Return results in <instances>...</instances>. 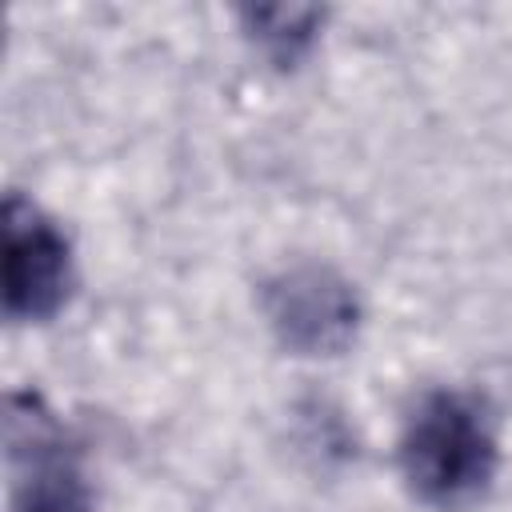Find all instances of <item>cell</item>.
Masks as SVG:
<instances>
[{"label":"cell","instance_id":"1","mask_svg":"<svg viewBox=\"0 0 512 512\" xmlns=\"http://www.w3.org/2000/svg\"><path fill=\"white\" fill-rule=\"evenodd\" d=\"M496 464V432L480 404L460 392H428L400 432V472L412 496L440 512L476 504Z\"/></svg>","mask_w":512,"mask_h":512},{"label":"cell","instance_id":"2","mask_svg":"<svg viewBox=\"0 0 512 512\" xmlns=\"http://www.w3.org/2000/svg\"><path fill=\"white\" fill-rule=\"evenodd\" d=\"M4 316L16 324L52 320L72 292V244L28 196L4 200Z\"/></svg>","mask_w":512,"mask_h":512},{"label":"cell","instance_id":"3","mask_svg":"<svg viewBox=\"0 0 512 512\" xmlns=\"http://www.w3.org/2000/svg\"><path fill=\"white\" fill-rule=\"evenodd\" d=\"M12 512H92L76 456L36 392L8 396Z\"/></svg>","mask_w":512,"mask_h":512},{"label":"cell","instance_id":"4","mask_svg":"<svg viewBox=\"0 0 512 512\" xmlns=\"http://www.w3.org/2000/svg\"><path fill=\"white\" fill-rule=\"evenodd\" d=\"M264 316L284 348L300 356H332L352 344L360 304L344 276L320 264H300L264 284Z\"/></svg>","mask_w":512,"mask_h":512},{"label":"cell","instance_id":"5","mask_svg":"<svg viewBox=\"0 0 512 512\" xmlns=\"http://www.w3.org/2000/svg\"><path fill=\"white\" fill-rule=\"evenodd\" d=\"M240 20L248 36L260 44V52L272 56L280 68H288L316 44L324 12L308 4H276V8H244Z\"/></svg>","mask_w":512,"mask_h":512}]
</instances>
